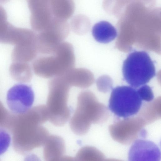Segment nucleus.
<instances>
[{
	"label": "nucleus",
	"mask_w": 161,
	"mask_h": 161,
	"mask_svg": "<svg viewBox=\"0 0 161 161\" xmlns=\"http://www.w3.org/2000/svg\"><path fill=\"white\" fill-rule=\"evenodd\" d=\"M137 90L142 100L148 102L153 100L154 95L153 92L151 88L148 85H143Z\"/></svg>",
	"instance_id": "nucleus-25"
},
{
	"label": "nucleus",
	"mask_w": 161,
	"mask_h": 161,
	"mask_svg": "<svg viewBox=\"0 0 161 161\" xmlns=\"http://www.w3.org/2000/svg\"><path fill=\"white\" fill-rule=\"evenodd\" d=\"M46 106L48 120L57 126L64 125L69 119L71 110L67 105L71 86L63 76L53 78L48 83Z\"/></svg>",
	"instance_id": "nucleus-4"
},
{
	"label": "nucleus",
	"mask_w": 161,
	"mask_h": 161,
	"mask_svg": "<svg viewBox=\"0 0 161 161\" xmlns=\"http://www.w3.org/2000/svg\"><path fill=\"white\" fill-rule=\"evenodd\" d=\"M76 161H105L104 154L95 147L86 146L81 148L75 158Z\"/></svg>",
	"instance_id": "nucleus-19"
},
{
	"label": "nucleus",
	"mask_w": 161,
	"mask_h": 161,
	"mask_svg": "<svg viewBox=\"0 0 161 161\" xmlns=\"http://www.w3.org/2000/svg\"><path fill=\"white\" fill-rule=\"evenodd\" d=\"M75 63L72 45L64 42L51 54L36 58L32 63V68L39 76L54 78L62 76L74 68Z\"/></svg>",
	"instance_id": "nucleus-3"
},
{
	"label": "nucleus",
	"mask_w": 161,
	"mask_h": 161,
	"mask_svg": "<svg viewBox=\"0 0 161 161\" xmlns=\"http://www.w3.org/2000/svg\"><path fill=\"white\" fill-rule=\"evenodd\" d=\"M107 107L99 102L90 91L81 92L77 97L76 108L70 119L69 125L75 134L82 136L89 130L92 124H100L109 117Z\"/></svg>",
	"instance_id": "nucleus-2"
},
{
	"label": "nucleus",
	"mask_w": 161,
	"mask_h": 161,
	"mask_svg": "<svg viewBox=\"0 0 161 161\" xmlns=\"http://www.w3.org/2000/svg\"><path fill=\"white\" fill-rule=\"evenodd\" d=\"M39 53L37 35L15 45L11 54L13 62L28 63L36 58Z\"/></svg>",
	"instance_id": "nucleus-12"
},
{
	"label": "nucleus",
	"mask_w": 161,
	"mask_h": 161,
	"mask_svg": "<svg viewBox=\"0 0 161 161\" xmlns=\"http://www.w3.org/2000/svg\"><path fill=\"white\" fill-rule=\"evenodd\" d=\"M147 125L161 118V97L144 104L138 115Z\"/></svg>",
	"instance_id": "nucleus-17"
},
{
	"label": "nucleus",
	"mask_w": 161,
	"mask_h": 161,
	"mask_svg": "<svg viewBox=\"0 0 161 161\" xmlns=\"http://www.w3.org/2000/svg\"><path fill=\"white\" fill-rule=\"evenodd\" d=\"M63 76L71 86L86 88L91 86L95 79L93 74L83 68H73Z\"/></svg>",
	"instance_id": "nucleus-13"
},
{
	"label": "nucleus",
	"mask_w": 161,
	"mask_h": 161,
	"mask_svg": "<svg viewBox=\"0 0 161 161\" xmlns=\"http://www.w3.org/2000/svg\"><path fill=\"white\" fill-rule=\"evenodd\" d=\"M48 161H76L75 158L73 157L68 156H62L53 158Z\"/></svg>",
	"instance_id": "nucleus-26"
},
{
	"label": "nucleus",
	"mask_w": 161,
	"mask_h": 161,
	"mask_svg": "<svg viewBox=\"0 0 161 161\" xmlns=\"http://www.w3.org/2000/svg\"><path fill=\"white\" fill-rule=\"evenodd\" d=\"M92 34L97 41L104 43L111 42L117 36L115 27L106 21H100L95 24L92 28Z\"/></svg>",
	"instance_id": "nucleus-15"
},
{
	"label": "nucleus",
	"mask_w": 161,
	"mask_h": 161,
	"mask_svg": "<svg viewBox=\"0 0 161 161\" xmlns=\"http://www.w3.org/2000/svg\"><path fill=\"white\" fill-rule=\"evenodd\" d=\"M147 125L138 116L129 117L116 121L110 125L109 131L112 138L124 145H129L138 139H144L147 132L144 129Z\"/></svg>",
	"instance_id": "nucleus-7"
},
{
	"label": "nucleus",
	"mask_w": 161,
	"mask_h": 161,
	"mask_svg": "<svg viewBox=\"0 0 161 161\" xmlns=\"http://www.w3.org/2000/svg\"><path fill=\"white\" fill-rule=\"evenodd\" d=\"M70 26L66 20L54 18L49 24L37 34L39 53L48 55L53 52L68 35Z\"/></svg>",
	"instance_id": "nucleus-8"
},
{
	"label": "nucleus",
	"mask_w": 161,
	"mask_h": 161,
	"mask_svg": "<svg viewBox=\"0 0 161 161\" xmlns=\"http://www.w3.org/2000/svg\"><path fill=\"white\" fill-rule=\"evenodd\" d=\"M30 23L33 31L37 33L44 30L54 18L49 0H30Z\"/></svg>",
	"instance_id": "nucleus-10"
},
{
	"label": "nucleus",
	"mask_w": 161,
	"mask_h": 161,
	"mask_svg": "<svg viewBox=\"0 0 161 161\" xmlns=\"http://www.w3.org/2000/svg\"><path fill=\"white\" fill-rule=\"evenodd\" d=\"M105 161H123L114 158H109L106 159Z\"/></svg>",
	"instance_id": "nucleus-27"
},
{
	"label": "nucleus",
	"mask_w": 161,
	"mask_h": 161,
	"mask_svg": "<svg viewBox=\"0 0 161 161\" xmlns=\"http://www.w3.org/2000/svg\"><path fill=\"white\" fill-rule=\"evenodd\" d=\"M0 161H1L0 160Z\"/></svg>",
	"instance_id": "nucleus-28"
},
{
	"label": "nucleus",
	"mask_w": 161,
	"mask_h": 161,
	"mask_svg": "<svg viewBox=\"0 0 161 161\" xmlns=\"http://www.w3.org/2000/svg\"><path fill=\"white\" fill-rule=\"evenodd\" d=\"M43 146V156L45 161L63 156L65 152L64 141L57 135H49Z\"/></svg>",
	"instance_id": "nucleus-14"
},
{
	"label": "nucleus",
	"mask_w": 161,
	"mask_h": 161,
	"mask_svg": "<svg viewBox=\"0 0 161 161\" xmlns=\"http://www.w3.org/2000/svg\"><path fill=\"white\" fill-rule=\"evenodd\" d=\"M8 108L16 114H23L31 108L34 100L31 87L20 83L15 85L8 91L6 98Z\"/></svg>",
	"instance_id": "nucleus-9"
},
{
	"label": "nucleus",
	"mask_w": 161,
	"mask_h": 161,
	"mask_svg": "<svg viewBox=\"0 0 161 161\" xmlns=\"http://www.w3.org/2000/svg\"><path fill=\"white\" fill-rule=\"evenodd\" d=\"M14 26L7 21L6 12L0 4V43L8 44L9 38Z\"/></svg>",
	"instance_id": "nucleus-20"
},
{
	"label": "nucleus",
	"mask_w": 161,
	"mask_h": 161,
	"mask_svg": "<svg viewBox=\"0 0 161 161\" xmlns=\"http://www.w3.org/2000/svg\"><path fill=\"white\" fill-rule=\"evenodd\" d=\"M142 103L137 89L131 86H120L113 89L108 107L117 116L126 118L136 114Z\"/></svg>",
	"instance_id": "nucleus-6"
},
{
	"label": "nucleus",
	"mask_w": 161,
	"mask_h": 161,
	"mask_svg": "<svg viewBox=\"0 0 161 161\" xmlns=\"http://www.w3.org/2000/svg\"><path fill=\"white\" fill-rule=\"evenodd\" d=\"M132 143L128 153V161H160V150L153 142L138 139Z\"/></svg>",
	"instance_id": "nucleus-11"
},
{
	"label": "nucleus",
	"mask_w": 161,
	"mask_h": 161,
	"mask_svg": "<svg viewBox=\"0 0 161 161\" xmlns=\"http://www.w3.org/2000/svg\"><path fill=\"white\" fill-rule=\"evenodd\" d=\"M124 80L135 88L148 83L156 75L153 61L144 51H134L124 60L122 66Z\"/></svg>",
	"instance_id": "nucleus-5"
},
{
	"label": "nucleus",
	"mask_w": 161,
	"mask_h": 161,
	"mask_svg": "<svg viewBox=\"0 0 161 161\" xmlns=\"http://www.w3.org/2000/svg\"><path fill=\"white\" fill-rule=\"evenodd\" d=\"M9 71L14 79L21 83L30 81L32 77V69L28 63L13 62Z\"/></svg>",
	"instance_id": "nucleus-18"
},
{
	"label": "nucleus",
	"mask_w": 161,
	"mask_h": 161,
	"mask_svg": "<svg viewBox=\"0 0 161 161\" xmlns=\"http://www.w3.org/2000/svg\"><path fill=\"white\" fill-rule=\"evenodd\" d=\"M47 121L45 111L40 105L23 114H14L8 131L12 134L14 150L24 155L43 146L49 135L47 129L41 125Z\"/></svg>",
	"instance_id": "nucleus-1"
},
{
	"label": "nucleus",
	"mask_w": 161,
	"mask_h": 161,
	"mask_svg": "<svg viewBox=\"0 0 161 161\" xmlns=\"http://www.w3.org/2000/svg\"><path fill=\"white\" fill-rule=\"evenodd\" d=\"M96 84L97 89L99 91L106 93L108 92L112 88L113 80L109 76L104 75L97 79Z\"/></svg>",
	"instance_id": "nucleus-23"
},
{
	"label": "nucleus",
	"mask_w": 161,
	"mask_h": 161,
	"mask_svg": "<svg viewBox=\"0 0 161 161\" xmlns=\"http://www.w3.org/2000/svg\"><path fill=\"white\" fill-rule=\"evenodd\" d=\"M50 3L54 18L67 20L72 16L75 11L74 2L70 0H51Z\"/></svg>",
	"instance_id": "nucleus-16"
},
{
	"label": "nucleus",
	"mask_w": 161,
	"mask_h": 161,
	"mask_svg": "<svg viewBox=\"0 0 161 161\" xmlns=\"http://www.w3.org/2000/svg\"><path fill=\"white\" fill-rule=\"evenodd\" d=\"M13 114L8 111L0 101V128L8 130Z\"/></svg>",
	"instance_id": "nucleus-22"
},
{
	"label": "nucleus",
	"mask_w": 161,
	"mask_h": 161,
	"mask_svg": "<svg viewBox=\"0 0 161 161\" xmlns=\"http://www.w3.org/2000/svg\"><path fill=\"white\" fill-rule=\"evenodd\" d=\"M11 142L10 135L7 130L0 128V155L5 153Z\"/></svg>",
	"instance_id": "nucleus-24"
},
{
	"label": "nucleus",
	"mask_w": 161,
	"mask_h": 161,
	"mask_svg": "<svg viewBox=\"0 0 161 161\" xmlns=\"http://www.w3.org/2000/svg\"><path fill=\"white\" fill-rule=\"evenodd\" d=\"M87 19L83 15H76L71 20V26L73 31L76 34H82L87 29Z\"/></svg>",
	"instance_id": "nucleus-21"
}]
</instances>
